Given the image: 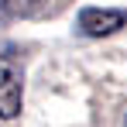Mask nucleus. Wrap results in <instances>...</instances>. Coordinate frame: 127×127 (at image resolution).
Wrapping results in <instances>:
<instances>
[{
	"mask_svg": "<svg viewBox=\"0 0 127 127\" xmlns=\"http://www.w3.org/2000/svg\"><path fill=\"white\" fill-rule=\"evenodd\" d=\"M127 24V10H113V7H83L76 28L86 38H106V34H117Z\"/></svg>",
	"mask_w": 127,
	"mask_h": 127,
	"instance_id": "obj_2",
	"label": "nucleus"
},
{
	"mask_svg": "<svg viewBox=\"0 0 127 127\" xmlns=\"http://www.w3.org/2000/svg\"><path fill=\"white\" fill-rule=\"evenodd\" d=\"M0 7L14 17H34L48 7V0H0Z\"/></svg>",
	"mask_w": 127,
	"mask_h": 127,
	"instance_id": "obj_3",
	"label": "nucleus"
},
{
	"mask_svg": "<svg viewBox=\"0 0 127 127\" xmlns=\"http://www.w3.org/2000/svg\"><path fill=\"white\" fill-rule=\"evenodd\" d=\"M24 106V62L14 45H0V120H14Z\"/></svg>",
	"mask_w": 127,
	"mask_h": 127,
	"instance_id": "obj_1",
	"label": "nucleus"
}]
</instances>
